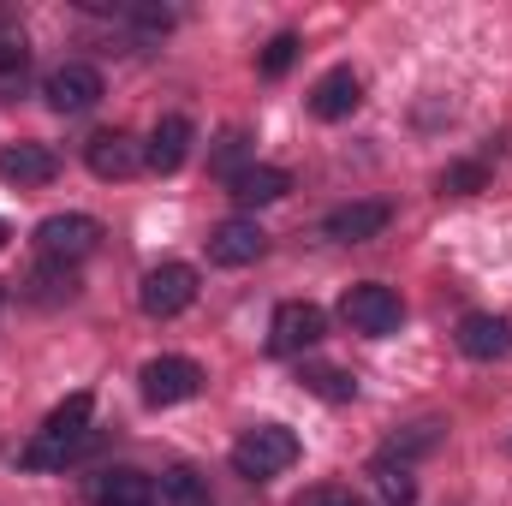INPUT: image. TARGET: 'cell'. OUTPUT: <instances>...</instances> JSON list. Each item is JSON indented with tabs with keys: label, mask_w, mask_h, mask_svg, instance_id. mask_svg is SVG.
<instances>
[{
	"label": "cell",
	"mask_w": 512,
	"mask_h": 506,
	"mask_svg": "<svg viewBox=\"0 0 512 506\" xmlns=\"http://www.w3.org/2000/svg\"><path fill=\"white\" fill-rule=\"evenodd\" d=\"M358 102H364V78H358L352 66L322 72L316 90H310V114H316V120H346V114H358Z\"/></svg>",
	"instance_id": "obj_11"
},
{
	"label": "cell",
	"mask_w": 512,
	"mask_h": 506,
	"mask_svg": "<svg viewBox=\"0 0 512 506\" xmlns=\"http://www.w3.org/2000/svg\"><path fill=\"white\" fill-rule=\"evenodd\" d=\"M131 18H137L143 30H167V24H173V12H167V6H137Z\"/></svg>",
	"instance_id": "obj_26"
},
{
	"label": "cell",
	"mask_w": 512,
	"mask_h": 506,
	"mask_svg": "<svg viewBox=\"0 0 512 506\" xmlns=\"http://www.w3.org/2000/svg\"><path fill=\"white\" fill-rule=\"evenodd\" d=\"M161 489L143 471H102L96 477V506H155Z\"/></svg>",
	"instance_id": "obj_17"
},
{
	"label": "cell",
	"mask_w": 512,
	"mask_h": 506,
	"mask_svg": "<svg viewBox=\"0 0 512 506\" xmlns=\"http://www.w3.org/2000/svg\"><path fill=\"white\" fill-rule=\"evenodd\" d=\"M42 96H48V108H54V114H90V108L102 102V72H96V66H84V60H66V66H54V72H48Z\"/></svg>",
	"instance_id": "obj_6"
},
{
	"label": "cell",
	"mask_w": 512,
	"mask_h": 506,
	"mask_svg": "<svg viewBox=\"0 0 512 506\" xmlns=\"http://www.w3.org/2000/svg\"><path fill=\"white\" fill-rule=\"evenodd\" d=\"M483 179H489V173H483V161H459V167H447V173H441V191H453V197H471Z\"/></svg>",
	"instance_id": "obj_21"
},
{
	"label": "cell",
	"mask_w": 512,
	"mask_h": 506,
	"mask_svg": "<svg viewBox=\"0 0 512 506\" xmlns=\"http://www.w3.org/2000/svg\"><path fill=\"white\" fill-rule=\"evenodd\" d=\"M298 381L316 393V399H334V405H346V399H358V381L346 376V370H334V364H304Z\"/></svg>",
	"instance_id": "obj_18"
},
{
	"label": "cell",
	"mask_w": 512,
	"mask_h": 506,
	"mask_svg": "<svg viewBox=\"0 0 512 506\" xmlns=\"http://www.w3.org/2000/svg\"><path fill=\"white\" fill-rule=\"evenodd\" d=\"M435 441H441V423H417V429H411L405 441H393L387 453H393V459H411V453H429Z\"/></svg>",
	"instance_id": "obj_23"
},
{
	"label": "cell",
	"mask_w": 512,
	"mask_h": 506,
	"mask_svg": "<svg viewBox=\"0 0 512 506\" xmlns=\"http://www.w3.org/2000/svg\"><path fill=\"white\" fill-rule=\"evenodd\" d=\"M54 173H60V155H54L48 143H6V149H0V179H12L18 191L48 185Z\"/></svg>",
	"instance_id": "obj_14"
},
{
	"label": "cell",
	"mask_w": 512,
	"mask_h": 506,
	"mask_svg": "<svg viewBox=\"0 0 512 506\" xmlns=\"http://www.w3.org/2000/svg\"><path fill=\"white\" fill-rule=\"evenodd\" d=\"M262 245H268V233H262L256 221H245V215H233V221H221V227L209 233V262H221V268H245V262L262 256Z\"/></svg>",
	"instance_id": "obj_13"
},
{
	"label": "cell",
	"mask_w": 512,
	"mask_h": 506,
	"mask_svg": "<svg viewBox=\"0 0 512 506\" xmlns=\"http://www.w3.org/2000/svg\"><path fill=\"white\" fill-rule=\"evenodd\" d=\"M322 334H328V316H322V304H304V298H292V304H280V310H274L268 346H274L280 358H298V352H310Z\"/></svg>",
	"instance_id": "obj_7"
},
{
	"label": "cell",
	"mask_w": 512,
	"mask_h": 506,
	"mask_svg": "<svg viewBox=\"0 0 512 506\" xmlns=\"http://www.w3.org/2000/svg\"><path fill=\"white\" fill-rule=\"evenodd\" d=\"M292 465H298V435L286 423H256L233 441V471L245 483H268V477H280Z\"/></svg>",
	"instance_id": "obj_2"
},
{
	"label": "cell",
	"mask_w": 512,
	"mask_h": 506,
	"mask_svg": "<svg viewBox=\"0 0 512 506\" xmlns=\"http://www.w3.org/2000/svg\"><path fill=\"white\" fill-rule=\"evenodd\" d=\"M298 506H358V495H352V489H340V483H316V489H304V495H298Z\"/></svg>",
	"instance_id": "obj_24"
},
{
	"label": "cell",
	"mask_w": 512,
	"mask_h": 506,
	"mask_svg": "<svg viewBox=\"0 0 512 506\" xmlns=\"http://www.w3.org/2000/svg\"><path fill=\"white\" fill-rule=\"evenodd\" d=\"M387 221H393V209H387L382 197H364V203H340V209L322 221V233H328L334 245H364V239L387 233Z\"/></svg>",
	"instance_id": "obj_10"
},
{
	"label": "cell",
	"mask_w": 512,
	"mask_h": 506,
	"mask_svg": "<svg viewBox=\"0 0 512 506\" xmlns=\"http://www.w3.org/2000/svg\"><path fill=\"white\" fill-rule=\"evenodd\" d=\"M292 60H298V36H274V42L262 48V72H268V78H280Z\"/></svg>",
	"instance_id": "obj_22"
},
{
	"label": "cell",
	"mask_w": 512,
	"mask_h": 506,
	"mask_svg": "<svg viewBox=\"0 0 512 506\" xmlns=\"http://www.w3.org/2000/svg\"><path fill=\"white\" fill-rule=\"evenodd\" d=\"M185 155H191V120H185V114H167L161 126L149 131L143 167H155V173H173V167H179Z\"/></svg>",
	"instance_id": "obj_15"
},
{
	"label": "cell",
	"mask_w": 512,
	"mask_h": 506,
	"mask_svg": "<svg viewBox=\"0 0 512 506\" xmlns=\"http://www.w3.org/2000/svg\"><path fill=\"white\" fill-rule=\"evenodd\" d=\"M0 298H6V292H0Z\"/></svg>",
	"instance_id": "obj_28"
},
{
	"label": "cell",
	"mask_w": 512,
	"mask_h": 506,
	"mask_svg": "<svg viewBox=\"0 0 512 506\" xmlns=\"http://www.w3.org/2000/svg\"><path fill=\"white\" fill-rule=\"evenodd\" d=\"M137 381H143V399H149V405H185V399H197L203 370H197L191 358H149Z\"/></svg>",
	"instance_id": "obj_8"
},
{
	"label": "cell",
	"mask_w": 512,
	"mask_h": 506,
	"mask_svg": "<svg viewBox=\"0 0 512 506\" xmlns=\"http://www.w3.org/2000/svg\"><path fill=\"white\" fill-rule=\"evenodd\" d=\"M0 245H6V221H0Z\"/></svg>",
	"instance_id": "obj_27"
},
{
	"label": "cell",
	"mask_w": 512,
	"mask_h": 506,
	"mask_svg": "<svg viewBox=\"0 0 512 506\" xmlns=\"http://www.w3.org/2000/svg\"><path fill=\"white\" fill-rule=\"evenodd\" d=\"M96 245H102V227H96L90 215H48V221L36 227V251H42V262H54V268L84 262Z\"/></svg>",
	"instance_id": "obj_5"
},
{
	"label": "cell",
	"mask_w": 512,
	"mask_h": 506,
	"mask_svg": "<svg viewBox=\"0 0 512 506\" xmlns=\"http://www.w3.org/2000/svg\"><path fill=\"white\" fill-rule=\"evenodd\" d=\"M340 316H346L358 334L387 340V334L405 322V304H399V292H393V286H382V280H364V286H346V298H340Z\"/></svg>",
	"instance_id": "obj_3"
},
{
	"label": "cell",
	"mask_w": 512,
	"mask_h": 506,
	"mask_svg": "<svg viewBox=\"0 0 512 506\" xmlns=\"http://www.w3.org/2000/svg\"><path fill=\"white\" fill-rule=\"evenodd\" d=\"M376 489H382V506H411V477L405 471H376Z\"/></svg>",
	"instance_id": "obj_25"
},
{
	"label": "cell",
	"mask_w": 512,
	"mask_h": 506,
	"mask_svg": "<svg viewBox=\"0 0 512 506\" xmlns=\"http://www.w3.org/2000/svg\"><path fill=\"white\" fill-rule=\"evenodd\" d=\"M459 352L477 358V364H495V358H512V316H495V310H471L459 322Z\"/></svg>",
	"instance_id": "obj_9"
},
{
	"label": "cell",
	"mask_w": 512,
	"mask_h": 506,
	"mask_svg": "<svg viewBox=\"0 0 512 506\" xmlns=\"http://www.w3.org/2000/svg\"><path fill=\"white\" fill-rule=\"evenodd\" d=\"M137 304H143V316H155V322L191 310V304H197V268H191V262H161V268H149L143 286H137Z\"/></svg>",
	"instance_id": "obj_4"
},
{
	"label": "cell",
	"mask_w": 512,
	"mask_h": 506,
	"mask_svg": "<svg viewBox=\"0 0 512 506\" xmlns=\"http://www.w3.org/2000/svg\"><path fill=\"white\" fill-rule=\"evenodd\" d=\"M84 161H90L96 179H131L143 167V149L131 143V131H96L84 143Z\"/></svg>",
	"instance_id": "obj_12"
},
{
	"label": "cell",
	"mask_w": 512,
	"mask_h": 506,
	"mask_svg": "<svg viewBox=\"0 0 512 506\" xmlns=\"http://www.w3.org/2000/svg\"><path fill=\"white\" fill-rule=\"evenodd\" d=\"M286 191H292V173H286V167H239V173H233V203H239V209L280 203Z\"/></svg>",
	"instance_id": "obj_16"
},
{
	"label": "cell",
	"mask_w": 512,
	"mask_h": 506,
	"mask_svg": "<svg viewBox=\"0 0 512 506\" xmlns=\"http://www.w3.org/2000/svg\"><path fill=\"white\" fill-rule=\"evenodd\" d=\"M90 411H96V399L90 393H72L66 405H54L48 411V423L36 429V441L18 453L30 471H54V465H66L78 447H84V435H90Z\"/></svg>",
	"instance_id": "obj_1"
},
{
	"label": "cell",
	"mask_w": 512,
	"mask_h": 506,
	"mask_svg": "<svg viewBox=\"0 0 512 506\" xmlns=\"http://www.w3.org/2000/svg\"><path fill=\"white\" fill-rule=\"evenodd\" d=\"M24 78H30V48L6 36V42H0V96H18Z\"/></svg>",
	"instance_id": "obj_19"
},
{
	"label": "cell",
	"mask_w": 512,
	"mask_h": 506,
	"mask_svg": "<svg viewBox=\"0 0 512 506\" xmlns=\"http://www.w3.org/2000/svg\"><path fill=\"white\" fill-rule=\"evenodd\" d=\"M161 495H167V501H179V506H203V483H197V471H185V465H179V471H167V477H161Z\"/></svg>",
	"instance_id": "obj_20"
}]
</instances>
